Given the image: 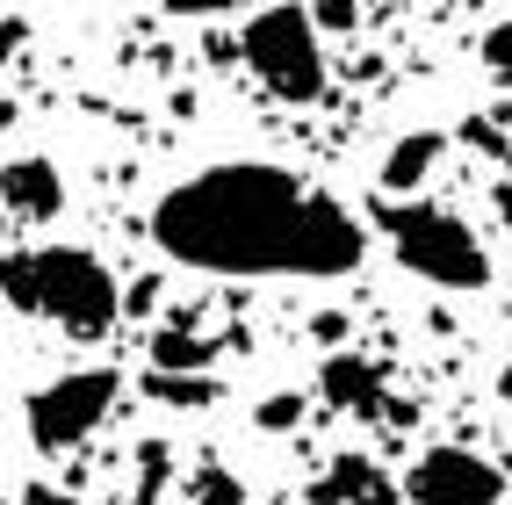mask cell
<instances>
[{"label": "cell", "mask_w": 512, "mask_h": 505, "mask_svg": "<svg viewBox=\"0 0 512 505\" xmlns=\"http://www.w3.org/2000/svg\"><path fill=\"white\" fill-rule=\"evenodd\" d=\"M152 239L166 260L202 267V275H303V282L354 275L368 253L361 224L325 188L260 159H231L166 188L152 210Z\"/></svg>", "instance_id": "1"}, {"label": "cell", "mask_w": 512, "mask_h": 505, "mask_svg": "<svg viewBox=\"0 0 512 505\" xmlns=\"http://www.w3.org/2000/svg\"><path fill=\"white\" fill-rule=\"evenodd\" d=\"M0 296L65 340H109L123 318V289L87 246H0Z\"/></svg>", "instance_id": "2"}, {"label": "cell", "mask_w": 512, "mask_h": 505, "mask_svg": "<svg viewBox=\"0 0 512 505\" xmlns=\"http://www.w3.org/2000/svg\"><path fill=\"white\" fill-rule=\"evenodd\" d=\"M383 239H390L404 275H419L433 289H462L469 296V289L491 282V260L469 239V224L448 217V210H433V202H390L383 210Z\"/></svg>", "instance_id": "3"}, {"label": "cell", "mask_w": 512, "mask_h": 505, "mask_svg": "<svg viewBox=\"0 0 512 505\" xmlns=\"http://www.w3.org/2000/svg\"><path fill=\"white\" fill-rule=\"evenodd\" d=\"M238 58L260 73V87L275 101H318L325 94V44H318V15L296 8V0H275V8H260L246 22V37H238Z\"/></svg>", "instance_id": "4"}, {"label": "cell", "mask_w": 512, "mask_h": 505, "mask_svg": "<svg viewBox=\"0 0 512 505\" xmlns=\"http://www.w3.org/2000/svg\"><path fill=\"white\" fill-rule=\"evenodd\" d=\"M116 412V368H73V376H58L44 383L37 397L22 404V419H29V441L51 448V455H73L87 433Z\"/></svg>", "instance_id": "5"}, {"label": "cell", "mask_w": 512, "mask_h": 505, "mask_svg": "<svg viewBox=\"0 0 512 505\" xmlns=\"http://www.w3.org/2000/svg\"><path fill=\"white\" fill-rule=\"evenodd\" d=\"M498 498H505V469L476 448H426L404 477V505H498Z\"/></svg>", "instance_id": "6"}, {"label": "cell", "mask_w": 512, "mask_h": 505, "mask_svg": "<svg viewBox=\"0 0 512 505\" xmlns=\"http://www.w3.org/2000/svg\"><path fill=\"white\" fill-rule=\"evenodd\" d=\"M0 202H8V217H22V224H51L65 210V181H58L51 159L29 152V159L0 166Z\"/></svg>", "instance_id": "7"}, {"label": "cell", "mask_w": 512, "mask_h": 505, "mask_svg": "<svg viewBox=\"0 0 512 505\" xmlns=\"http://www.w3.org/2000/svg\"><path fill=\"white\" fill-rule=\"evenodd\" d=\"M311 505H404V491L368 455H339L325 477L311 484Z\"/></svg>", "instance_id": "8"}, {"label": "cell", "mask_w": 512, "mask_h": 505, "mask_svg": "<svg viewBox=\"0 0 512 505\" xmlns=\"http://www.w3.org/2000/svg\"><path fill=\"white\" fill-rule=\"evenodd\" d=\"M318 390H325V404H339V412H383V368L361 361V354H332L318 368Z\"/></svg>", "instance_id": "9"}, {"label": "cell", "mask_w": 512, "mask_h": 505, "mask_svg": "<svg viewBox=\"0 0 512 505\" xmlns=\"http://www.w3.org/2000/svg\"><path fill=\"white\" fill-rule=\"evenodd\" d=\"M440 152H448V138L440 130H404V138L383 152V195H412V188H426V174L440 166Z\"/></svg>", "instance_id": "10"}, {"label": "cell", "mask_w": 512, "mask_h": 505, "mask_svg": "<svg viewBox=\"0 0 512 505\" xmlns=\"http://www.w3.org/2000/svg\"><path fill=\"white\" fill-rule=\"evenodd\" d=\"M145 390H152L159 404H174V412H202V404L224 397V383L210 376V368H152Z\"/></svg>", "instance_id": "11"}, {"label": "cell", "mask_w": 512, "mask_h": 505, "mask_svg": "<svg viewBox=\"0 0 512 505\" xmlns=\"http://www.w3.org/2000/svg\"><path fill=\"white\" fill-rule=\"evenodd\" d=\"M210 361H217V340L195 332L188 318H166L152 332V368H210Z\"/></svg>", "instance_id": "12"}, {"label": "cell", "mask_w": 512, "mask_h": 505, "mask_svg": "<svg viewBox=\"0 0 512 505\" xmlns=\"http://www.w3.org/2000/svg\"><path fill=\"white\" fill-rule=\"evenodd\" d=\"M174 484V441H138V477H130V505H159Z\"/></svg>", "instance_id": "13"}, {"label": "cell", "mask_w": 512, "mask_h": 505, "mask_svg": "<svg viewBox=\"0 0 512 505\" xmlns=\"http://www.w3.org/2000/svg\"><path fill=\"white\" fill-rule=\"evenodd\" d=\"M303 419H311V397H303V390H275V397L253 404V426L260 433H296Z\"/></svg>", "instance_id": "14"}, {"label": "cell", "mask_w": 512, "mask_h": 505, "mask_svg": "<svg viewBox=\"0 0 512 505\" xmlns=\"http://www.w3.org/2000/svg\"><path fill=\"white\" fill-rule=\"evenodd\" d=\"M195 505H246V484L210 462V469H195Z\"/></svg>", "instance_id": "15"}, {"label": "cell", "mask_w": 512, "mask_h": 505, "mask_svg": "<svg viewBox=\"0 0 512 505\" xmlns=\"http://www.w3.org/2000/svg\"><path fill=\"white\" fill-rule=\"evenodd\" d=\"M476 51H484V73H491L498 87H512V22H491Z\"/></svg>", "instance_id": "16"}, {"label": "cell", "mask_w": 512, "mask_h": 505, "mask_svg": "<svg viewBox=\"0 0 512 505\" xmlns=\"http://www.w3.org/2000/svg\"><path fill=\"white\" fill-rule=\"evenodd\" d=\"M166 15H181V22H210V15H231V8H253V0H159Z\"/></svg>", "instance_id": "17"}, {"label": "cell", "mask_w": 512, "mask_h": 505, "mask_svg": "<svg viewBox=\"0 0 512 505\" xmlns=\"http://www.w3.org/2000/svg\"><path fill=\"white\" fill-rule=\"evenodd\" d=\"M462 145H476V152H491V159H512V145L498 138V123H484V116H469V123H462Z\"/></svg>", "instance_id": "18"}, {"label": "cell", "mask_w": 512, "mask_h": 505, "mask_svg": "<svg viewBox=\"0 0 512 505\" xmlns=\"http://www.w3.org/2000/svg\"><path fill=\"white\" fill-rule=\"evenodd\" d=\"M22 44H29V22H22V15H0V65H8Z\"/></svg>", "instance_id": "19"}, {"label": "cell", "mask_w": 512, "mask_h": 505, "mask_svg": "<svg viewBox=\"0 0 512 505\" xmlns=\"http://www.w3.org/2000/svg\"><path fill=\"white\" fill-rule=\"evenodd\" d=\"M123 311H130V318H138V311H159V282L145 275L138 289H123Z\"/></svg>", "instance_id": "20"}, {"label": "cell", "mask_w": 512, "mask_h": 505, "mask_svg": "<svg viewBox=\"0 0 512 505\" xmlns=\"http://www.w3.org/2000/svg\"><path fill=\"white\" fill-rule=\"evenodd\" d=\"M318 29H354V0H318Z\"/></svg>", "instance_id": "21"}, {"label": "cell", "mask_w": 512, "mask_h": 505, "mask_svg": "<svg viewBox=\"0 0 512 505\" xmlns=\"http://www.w3.org/2000/svg\"><path fill=\"white\" fill-rule=\"evenodd\" d=\"M22 505H73V491H58V484H22Z\"/></svg>", "instance_id": "22"}, {"label": "cell", "mask_w": 512, "mask_h": 505, "mask_svg": "<svg viewBox=\"0 0 512 505\" xmlns=\"http://www.w3.org/2000/svg\"><path fill=\"white\" fill-rule=\"evenodd\" d=\"M311 332H318V340H325V347H332V340H339V332H347V318H339V311H325V318H318V325H311Z\"/></svg>", "instance_id": "23"}, {"label": "cell", "mask_w": 512, "mask_h": 505, "mask_svg": "<svg viewBox=\"0 0 512 505\" xmlns=\"http://www.w3.org/2000/svg\"><path fill=\"white\" fill-rule=\"evenodd\" d=\"M491 210H498V217H505V224H512V181H505V188H498V195H491Z\"/></svg>", "instance_id": "24"}, {"label": "cell", "mask_w": 512, "mask_h": 505, "mask_svg": "<svg viewBox=\"0 0 512 505\" xmlns=\"http://www.w3.org/2000/svg\"><path fill=\"white\" fill-rule=\"evenodd\" d=\"M15 116H22V101H8V94H0V130H15Z\"/></svg>", "instance_id": "25"}, {"label": "cell", "mask_w": 512, "mask_h": 505, "mask_svg": "<svg viewBox=\"0 0 512 505\" xmlns=\"http://www.w3.org/2000/svg\"><path fill=\"white\" fill-rule=\"evenodd\" d=\"M498 397H505V404H512V361H505V368H498Z\"/></svg>", "instance_id": "26"}, {"label": "cell", "mask_w": 512, "mask_h": 505, "mask_svg": "<svg viewBox=\"0 0 512 505\" xmlns=\"http://www.w3.org/2000/svg\"><path fill=\"white\" fill-rule=\"evenodd\" d=\"M0 505H22V498H0Z\"/></svg>", "instance_id": "27"}]
</instances>
